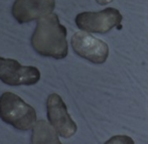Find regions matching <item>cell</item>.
<instances>
[{
	"instance_id": "1",
	"label": "cell",
	"mask_w": 148,
	"mask_h": 144,
	"mask_svg": "<svg viewBox=\"0 0 148 144\" xmlns=\"http://www.w3.org/2000/svg\"><path fill=\"white\" fill-rule=\"evenodd\" d=\"M31 45L36 53L43 57L64 58L68 55L66 29L60 23L56 13L39 18L31 37Z\"/></svg>"
},
{
	"instance_id": "2",
	"label": "cell",
	"mask_w": 148,
	"mask_h": 144,
	"mask_svg": "<svg viewBox=\"0 0 148 144\" xmlns=\"http://www.w3.org/2000/svg\"><path fill=\"white\" fill-rule=\"evenodd\" d=\"M0 118L19 130H29L36 123V113L33 107L10 92L0 97Z\"/></svg>"
},
{
	"instance_id": "3",
	"label": "cell",
	"mask_w": 148,
	"mask_h": 144,
	"mask_svg": "<svg viewBox=\"0 0 148 144\" xmlns=\"http://www.w3.org/2000/svg\"><path fill=\"white\" fill-rule=\"evenodd\" d=\"M122 15L115 8H106L99 12H83L77 15L76 23L82 30L95 33H106L120 25Z\"/></svg>"
},
{
	"instance_id": "4",
	"label": "cell",
	"mask_w": 148,
	"mask_h": 144,
	"mask_svg": "<svg viewBox=\"0 0 148 144\" xmlns=\"http://www.w3.org/2000/svg\"><path fill=\"white\" fill-rule=\"evenodd\" d=\"M40 79V73L35 67L22 66L17 60L0 57V80L10 86H30Z\"/></svg>"
},
{
	"instance_id": "5",
	"label": "cell",
	"mask_w": 148,
	"mask_h": 144,
	"mask_svg": "<svg viewBox=\"0 0 148 144\" xmlns=\"http://www.w3.org/2000/svg\"><path fill=\"white\" fill-rule=\"evenodd\" d=\"M72 47L77 55L94 64H103L109 56L107 43L84 31L73 35Z\"/></svg>"
},
{
	"instance_id": "6",
	"label": "cell",
	"mask_w": 148,
	"mask_h": 144,
	"mask_svg": "<svg viewBox=\"0 0 148 144\" xmlns=\"http://www.w3.org/2000/svg\"><path fill=\"white\" fill-rule=\"evenodd\" d=\"M47 118L53 128L64 138L73 136L77 132V125L68 113V109L58 94H51L47 98Z\"/></svg>"
},
{
	"instance_id": "7",
	"label": "cell",
	"mask_w": 148,
	"mask_h": 144,
	"mask_svg": "<svg viewBox=\"0 0 148 144\" xmlns=\"http://www.w3.org/2000/svg\"><path fill=\"white\" fill-rule=\"evenodd\" d=\"M55 6V0H16L12 15L19 23H26L51 13Z\"/></svg>"
},
{
	"instance_id": "8",
	"label": "cell",
	"mask_w": 148,
	"mask_h": 144,
	"mask_svg": "<svg viewBox=\"0 0 148 144\" xmlns=\"http://www.w3.org/2000/svg\"><path fill=\"white\" fill-rule=\"evenodd\" d=\"M59 133L57 132L51 124L43 120H40L34 124L33 128L32 137H31V143H58L60 141L58 137Z\"/></svg>"
},
{
	"instance_id": "9",
	"label": "cell",
	"mask_w": 148,
	"mask_h": 144,
	"mask_svg": "<svg viewBox=\"0 0 148 144\" xmlns=\"http://www.w3.org/2000/svg\"><path fill=\"white\" fill-rule=\"evenodd\" d=\"M96 1H97L99 4H101V5H106V4L110 3V2H112L113 0H96Z\"/></svg>"
}]
</instances>
